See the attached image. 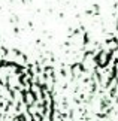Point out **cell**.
Listing matches in <instances>:
<instances>
[{
  "instance_id": "obj_1",
  "label": "cell",
  "mask_w": 118,
  "mask_h": 121,
  "mask_svg": "<svg viewBox=\"0 0 118 121\" xmlns=\"http://www.w3.org/2000/svg\"><path fill=\"white\" fill-rule=\"evenodd\" d=\"M52 93L31 66L0 60V120H51Z\"/></svg>"
}]
</instances>
